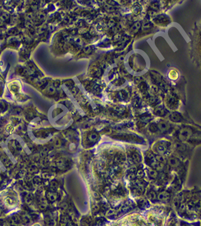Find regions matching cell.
<instances>
[{"instance_id":"1","label":"cell","mask_w":201,"mask_h":226,"mask_svg":"<svg viewBox=\"0 0 201 226\" xmlns=\"http://www.w3.org/2000/svg\"><path fill=\"white\" fill-rule=\"evenodd\" d=\"M167 149V145L164 142H159L155 146L154 151L157 155H164Z\"/></svg>"},{"instance_id":"2","label":"cell","mask_w":201,"mask_h":226,"mask_svg":"<svg viewBox=\"0 0 201 226\" xmlns=\"http://www.w3.org/2000/svg\"><path fill=\"white\" fill-rule=\"evenodd\" d=\"M167 163L169 167L172 168H176L180 164V160L176 157H171L167 160Z\"/></svg>"},{"instance_id":"3","label":"cell","mask_w":201,"mask_h":226,"mask_svg":"<svg viewBox=\"0 0 201 226\" xmlns=\"http://www.w3.org/2000/svg\"><path fill=\"white\" fill-rule=\"evenodd\" d=\"M192 130H190L189 128H183L181 130L179 133V138L183 140H188L192 135Z\"/></svg>"},{"instance_id":"4","label":"cell","mask_w":201,"mask_h":226,"mask_svg":"<svg viewBox=\"0 0 201 226\" xmlns=\"http://www.w3.org/2000/svg\"><path fill=\"white\" fill-rule=\"evenodd\" d=\"M157 197V200H159V201H167L169 199V198H170V194L167 191L163 190V191H161L160 192H159Z\"/></svg>"},{"instance_id":"5","label":"cell","mask_w":201,"mask_h":226,"mask_svg":"<svg viewBox=\"0 0 201 226\" xmlns=\"http://www.w3.org/2000/svg\"><path fill=\"white\" fill-rule=\"evenodd\" d=\"M155 159L157 162L162 163V164H166L167 163V158H166V156L164 155H157L155 156Z\"/></svg>"},{"instance_id":"6","label":"cell","mask_w":201,"mask_h":226,"mask_svg":"<svg viewBox=\"0 0 201 226\" xmlns=\"http://www.w3.org/2000/svg\"><path fill=\"white\" fill-rule=\"evenodd\" d=\"M148 173H149V176H150V178H154V179L157 178L158 177V176H159V173H158L157 171L155 170H154V169L153 168H151L150 169V170H149Z\"/></svg>"},{"instance_id":"7","label":"cell","mask_w":201,"mask_h":226,"mask_svg":"<svg viewBox=\"0 0 201 226\" xmlns=\"http://www.w3.org/2000/svg\"><path fill=\"white\" fill-rule=\"evenodd\" d=\"M158 128H159V130H161V131L162 132H166L169 129V126L167 123H166L164 122H161L160 123H159L158 125Z\"/></svg>"},{"instance_id":"8","label":"cell","mask_w":201,"mask_h":226,"mask_svg":"<svg viewBox=\"0 0 201 226\" xmlns=\"http://www.w3.org/2000/svg\"><path fill=\"white\" fill-rule=\"evenodd\" d=\"M147 196L152 201H155V200H156L157 199V194L155 192L154 190H150V192L148 193V194H147Z\"/></svg>"},{"instance_id":"9","label":"cell","mask_w":201,"mask_h":226,"mask_svg":"<svg viewBox=\"0 0 201 226\" xmlns=\"http://www.w3.org/2000/svg\"><path fill=\"white\" fill-rule=\"evenodd\" d=\"M171 119H172V121L178 122V121H181V116L179 114H178L175 113V114H172L171 116Z\"/></svg>"},{"instance_id":"10","label":"cell","mask_w":201,"mask_h":226,"mask_svg":"<svg viewBox=\"0 0 201 226\" xmlns=\"http://www.w3.org/2000/svg\"><path fill=\"white\" fill-rule=\"evenodd\" d=\"M132 158H133V160H134L135 163H138L141 161V156L137 152H134L132 155Z\"/></svg>"},{"instance_id":"11","label":"cell","mask_w":201,"mask_h":226,"mask_svg":"<svg viewBox=\"0 0 201 226\" xmlns=\"http://www.w3.org/2000/svg\"><path fill=\"white\" fill-rule=\"evenodd\" d=\"M89 138H90V140L92 142H95V141H96V140L98 139V135L96 133H91V135H90L89 137Z\"/></svg>"},{"instance_id":"12","label":"cell","mask_w":201,"mask_h":226,"mask_svg":"<svg viewBox=\"0 0 201 226\" xmlns=\"http://www.w3.org/2000/svg\"><path fill=\"white\" fill-rule=\"evenodd\" d=\"M144 175V172L142 170H139L137 172V174H136V176L138 177V178H143V176Z\"/></svg>"}]
</instances>
